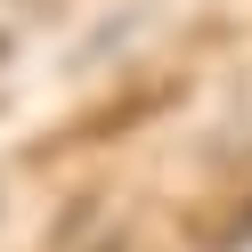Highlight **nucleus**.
<instances>
[{
  "label": "nucleus",
  "instance_id": "1",
  "mask_svg": "<svg viewBox=\"0 0 252 252\" xmlns=\"http://www.w3.org/2000/svg\"><path fill=\"white\" fill-rule=\"evenodd\" d=\"M33 25H41V0H0V57L17 49V41L33 33Z\"/></svg>",
  "mask_w": 252,
  "mask_h": 252
}]
</instances>
